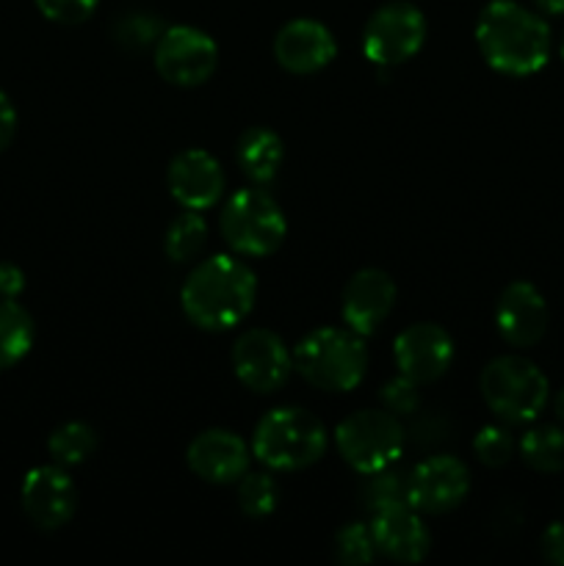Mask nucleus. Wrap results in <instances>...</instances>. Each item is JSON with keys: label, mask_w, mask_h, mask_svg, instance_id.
<instances>
[{"label": "nucleus", "mask_w": 564, "mask_h": 566, "mask_svg": "<svg viewBox=\"0 0 564 566\" xmlns=\"http://www.w3.org/2000/svg\"><path fill=\"white\" fill-rule=\"evenodd\" d=\"M258 276L232 254H213L191 269L180 291L186 318L205 332H227L254 307Z\"/></svg>", "instance_id": "obj_1"}, {"label": "nucleus", "mask_w": 564, "mask_h": 566, "mask_svg": "<svg viewBox=\"0 0 564 566\" xmlns=\"http://www.w3.org/2000/svg\"><path fill=\"white\" fill-rule=\"evenodd\" d=\"M476 44L501 75H536L551 59V28L514 0H490L476 20Z\"/></svg>", "instance_id": "obj_2"}, {"label": "nucleus", "mask_w": 564, "mask_h": 566, "mask_svg": "<svg viewBox=\"0 0 564 566\" xmlns=\"http://www.w3.org/2000/svg\"><path fill=\"white\" fill-rule=\"evenodd\" d=\"M293 370L310 387L324 392H348L359 387L368 370V348L363 335L337 326L310 332L293 348Z\"/></svg>", "instance_id": "obj_3"}, {"label": "nucleus", "mask_w": 564, "mask_h": 566, "mask_svg": "<svg viewBox=\"0 0 564 566\" xmlns=\"http://www.w3.org/2000/svg\"><path fill=\"white\" fill-rule=\"evenodd\" d=\"M326 426L313 412L299 407H276L260 418L252 437V457L269 470L313 468L326 453Z\"/></svg>", "instance_id": "obj_4"}, {"label": "nucleus", "mask_w": 564, "mask_h": 566, "mask_svg": "<svg viewBox=\"0 0 564 566\" xmlns=\"http://www.w3.org/2000/svg\"><path fill=\"white\" fill-rule=\"evenodd\" d=\"M481 398L503 423H531L547 403V376L531 359L503 354L481 370Z\"/></svg>", "instance_id": "obj_5"}, {"label": "nucleus", "mask_w": 564, "mask_h": 566, "mask_svg": "<svg viewBox=\"0 0 564 566\" xmlns=\"http://www.w3.org/2000/svg\"><path fill=\"white\" fill-rule=\"evenodd\" d=\"M219 232L236 254L269 258L285 241L288 219L280 202L263 188H241L221 208Z\"/></svg>", "instance_id": "obj_6"}, {"label": "nucleus", "mask_w": 564, "mask_h": 566, "mask_svg": "<svg viewBox=\"0 0 564 566\" xmlns=\"http://www.w3.org/2000/svg\"><path fill=\"white\" fill-rule=\"evenodd\" d=\"M335 446L343 462L352 464L357 473L368 475L401 459L407 431L398 415L387 409H359L337 423Z\"/></svg>", "instance_id": "obj_7"}, {"label": "nucleus", "mask_w": 564, "mask_h": 566, "mask_svg": "<svg viewBox=\"0 0 564 566\" xmlns=\"http://www.w3.org/2000/svg\"><path fill=\"white\" fill-rule=\"evenodd\" d=\"M426 42V17L407 0L385 3L370 14L363 31V53L376 66H398L415 59Z\"/></svg>", "instance_id": "obj_8"}, {"label": "nucleus", "mask_w": 564, "mask_h": 566, "mask_svg": "<svg viewBox=\"0 0 564 566\" xmlns=\"http://www.w3.org/2000/svg\"><path fill=\"white\" fill-rule=\"evenodd\" d=\"M219 66V44L194 25H171L155 42V70L171 86L194 88L210 81Z\"/></svg>", "instance_id": "obj_9"}, {"label": "nucleus", "mask_w": 564, "mask_h": 566, "mask_svg": "<svg viewBox=\"0 0 564 566\" xmlns=\"http://www.w3.org/2000/svg\"><path fill=\"white\" fill-rule=\"evenodd\" d=\"M232 370L247 390L269 396L293 374V354L271 329H247L232 346Z\"/></svg>", "instance_id": "obj_10"}, {"label": "nucleus", "mask_w": 564, "mask_h": 566, "mask_svg": "<svg viewBox=\"0 0 564 566\" xmlns=\"http://www.w3.org/2000/svg\"><path fill=\"white\" fill-rule=\"evenodd\" d=\"M22 512L36 528L59 531L75 517L77 486L61 464H42L28 470L20 486Z\"/></svg>", "instance_id": "obj_11"}, {"label": "nucleus", "mask_w": 564, "mask_h": 566, "mask_svg": "<svg viewBox=\"0 0 564 566\" xmlns=\"http://www.w3.org/2000/svg\"><path fill=\"white\" fill-rule=\"evenodd\" d=\"M398 374L415 385H431L442 379L453 363V340L442 326L420 321L398 332L393 343Z\"/></svg>", "instance_id": "obj_12"}, {"label": "nucleus", "mask_w": 564, "mask_h": 566, "mask_svg": "<svg viewBox=\"0 0 564 566\" xmlns=\"http://www.w3.org/2000/svg\"><path fill=\"white\" fill-rule=\"evenodd\" d=\"M470 492L468 464L453 457H429L409 470V506L420 514H446L462 506Z\"/></svg>", "instance_id": "obj_13"}, {"label": "nucleus", "mask_w": 564, "mask_h": 566, "mask_svg": "<svg viewBox=\"0 0 564 566\" xmlns=\"http://www.w3.org/2000/svg\"><path fill=\"white\" fill-rule=\"evenodd\" d=\"M337 55V42L330 28L310 17L285 22L274 36V59L291 75H315Z\"/></svg>", "instance_id": "obj_14"}, {"label": "nucleus", "mask_w": 564, "mask_h": 566, "mask_svg": "<svg viewBox=\"0 0 564 566\" xmlns=\"http://www.w3.org/2000/svg\"><path fill=\"white\" fill-rule=\"evenodd\" d=\"M166 186H169L171 199L182 210H208L224 193V171L221 164L205 149H182L175 155L166 171Z\"/></svg>", "instance_id": "obj_15"}, {"label": "nucleus", "mask_w": 564, "mask_h": 566, "mask_svg": "<svg viewBox=\"0 0 564 566\" xmlns=\"http://www.w3.org/2000/svg\"><path fill=\"white\" fill-rule=\"evenodd\" d=\"M396 282L382 269H363L343 287V324L357 335H374L396 307Z\"/></svg>", "instance_id": "obj_16"}, {"label": "nucleus", "mask_w": 564, "mask_h": 566, "mask_svg": "<svg viewBox=\"0 0 564 566\" xmlns=\"http://www.w3.org/2000/svg\"><path fill=\"white\" fill-rule=\"evenodd\" d=\"M252 448L227 429H208L191 440L186 462L194 475L208 484H238L249 473Z\"/></svg>", "instance_id": "obj_17"}, {"label": "nucleus", "mask_w": 564, "mask_h": 566, "mask_svg": "<svg viewBox=\"0 0 564 566\" xmlns=\"http://www.w3.org/2000/svg\"><path fill=\"white\" fill-rule=\"evenodd\" d=\"M370 536H374L376 553L398 564H420L431 551L429 528L418 509L409 503L374 512Z\"/></svg>", "instance_id": "obj_18"}, {"label": "nucleus", "mask_w": 564, "mask_h": 566, "mask_svg": "<svg viewBox=\"0 0 564 566\" xmlns=\"http://www.w3.org/2000/svg\"><path fill=\"white\" fill-rule=\"evenodd\" d=\"M498 335L514 348H531L547 332L545 296L531 282L518 280L503 287L495 304Z\"/></svg>", "instance_id": "obj_19"}, {"label": "nucleus", "mask_w": 564, "mask_h": 566, "mask_svg": "<svg viewBox=\"0 0 564 566\" xmlns=\"http://www.w3.org/2000/svg\"><path fill=\"white\" fill-rule=\"evenodd\" d=\"M236 160L238 169L258 186H265L276 177L282 160H285V144H282L280 133L271 127H249L241 133L236 144Z\"/></svg>", "instance_id": "obj_20"}, {"label": "nucleus", "mask_w": 564, "mask_h": 566, "mask_svg": "<svg viewBox=\"0 0 564 566\" xmlns=\"http://www.w3.org/2000/svg\"><path fill=\"white\" fill-rule=\"evenodd\" d=\"M36 337L31 313L17 298H0V370L14 368L28 357Z\"/></svg>", "instance_id": "obj_21"}, {"label": "nucleus", "mask_w": 564, "mask_h": 566, "mask_svg": "<svg viewBox=\"0 0 564 566\" xmlns=\"http://www.w3.org/2000/svg\"><path fill=\"white\" fill-rule=\"evenodd\" d=\"M520 457L536 473L564 470V426H534L520 440Z\"/></svg>", "instance_id": "obj_22"}, {"label": "nucleus", "mask_w": 564, "mask_h": 566, "mask_svg": "<svg viewBox=\"0 0 564 566\" xmlns=\"http://www.w3.org/2000/svg\"><path fill=\"white\" fill-rule=\"evenodd\" d=\"M50 459L61 468H75L83 464L94 451H97V431L83 420H70L59 426L48 440Z\"/></svg>", "instance_id": "obj_23"}, {"label": "nucleus", "mask_w": 564, "mask_h": 566, "mask_svg": "<svg viewBox=\"0 0 564 566\" xmlns=\"http://www.w3.org/2000/svg\"><path fill=\"white\" fill-rule=\"evenodd\" d=\"M205 241H208V221L199 210H182L166 230L164 252L171 263H188L202 252Z\"/></svg>", "instance_id": "obj_24"}, {"label": "nucleus", "mask_w": 564, "mask_h": 566, "mask_svg": "<svg viewBox=\"0 0 564 566\" xmlns=\"http://www.w3.org/2000/svg\"><path fill=\"white\" fill-rule=\"evenodd\" d=\"M363 501L370 512L409 503V473L393 468V464L385 470H376V473H368L365 475Z\"/></svg>", "instance_id": "obj_25"}, {"label": "nucleus", "mask_w": 564, "mask_h": 566, "mask_svg": "<svg viewBox=\"0 0 564 566\" xmlns=\"http://www.w3.org/2000/svg\"><path fill=\"white\" fill-rule=\"evenodd\" d=\"M280 501V486L269 473H247L238 481V506L247 517L263 520L274 514Z\"/></svg>", "instance_id": "obj_26"}, {"label": "nucleus", "mask_w": 564, "mask_h": 566, "mask_svg": "<svg viewBox=\"0 0 564 566\" xmlns=\"http://www.w3.org/2000/svg\"><path fill=\"white\" fill-rule=\"evenodd\" d=\"M335 556L337 562L348 566L374 562L376 545H374V536H370V525L365 523L343 525L335 536Z\"/></svg>", "instance_id": "obj_27"}, {"label": "nucleus", "mask_w": 564, "mask_h": 566, "mask_svg": "<svg viewBox=\"0 0 564 566\" xmlns=\"http://www.w3.org/2000/svg\"><path fill=\"white\" fill-rule=\"evenodd\" d=\"M473 453L487 468H503L514 457V437L503 426H484L476 434Z\"/></svg>", "instance_id": "obj_28"}, {"label": "nucleus", "mask_w": 564, "mask_h": 566, "mask_svg": "<svg viewBox=\"0 0 564 566\" xmlns=\"http://www.w3.org/2000/svg\"><path fill=\"white\" fill-rule=\"evenodd\" d=\"M36 9L59 25H81L97 11L100 0H33Z\"/></svg>", "instance_id": "obj_29"}, {"label": "nucleus", "mask_w": 564, "mask_h": 566, "mask_svg": "<svg viewBox=\"0 0 564 566\" xmlns=\"http://www.w3.org/2000/svg\"><path fill=\"white\" fill-rule=\"evenodd\" d=\"M418 387L420 385H415V381H409L407 376L398 374V379L387 381V385L382 387V407H385L387 412L398 415V418H404V415H415L420 407Z\"/></svg>", "instance_id": "obj_30"}, {"label": "nucleus", "mask_w": 564, "mask_h": 566, "mask_svg": "<svg viewBox=\"0 0 564 566\" xmlns=\"http://www.w3.org/2000/svg\"><path fill=\"white\" fill-rule=\"evenodd\" d=\"M119 39L127 44V48H147L149 42H158L160 31V22L155 17L147 14H130L122 20L119 25Z\"/></svg>", "instance_id": "obj_31"}, {"label": "nucleus", "mask_w": 564, "mask_h": 566, "mask_svg": "<svg viewBox=\"0 0 564 566\" xmlns=\"http://www.w3.org/2000/svg\"><path fill=\"white\" fill-rule=\"evenodd\" d=\"M540 551L551 564L564 566V523L547 525L540 539Z\"/></svg>", "instance_id": "obj_32"}, {"label": "nucleus", "mask_w": 564, "mask_h": 566, "mask_svg": "<svg viewBox=\"0 0 564 566\" xmlns=\"http://www.w3.org/2000/svg\"><path fill=\"white\" fill-rule=\"evenodd\" d=\"M17 136V108L6 92H0V155L9 149Z\"/></svg>", "instance_id": "obj_33"}, {"label": "nucleus", "mask_w": 564, "mask_h": 566, "mask_svg": "<svg viewBox=\"0 0 564 566\" xmlns=\"http://www.w3.org/2000/svg\"><path fill=\"white\" fill-rule=\"evenodd\" d=\"M25 291V274L20 265L0 263V298H17Z\"/></svg>", "instance_id": "obj_34"}, {"label": "nucleus", "mask_w": 564, "mask_h": 566, "mask_svg": "<svg viewBox=\"0 0 564 566\" xmlns=\"http://www.w3.org/2000/svg\"><path fill=\"white\" fill-rule=\"evenodd\" d=\"M534 6L542 11V14H551V17L564 14V0H534Z\"/></svg>", "instance_id": "obj_35"}, {"label": "nucleus", "mask_w": 564, "mask_h": 566, "mask_svg": "<svg viewBox=\"0 0 564 566\" xmlns=\"http://www.w3.org/2000/svg\"><path fill=\"white\" fill-rule=\"evenodd\" d=\"M553 415H556V420H558V423L564 426V390L558 392L556 398H553Z\"/></svg>", "instance_id": "obj_36"}, {"label": "nucleus", "mask_w": 564, "mask_h": 566, "mask_svg": "<svg viewBox=\"0 0 564 566\" xmlns=\"http://www.w3.org/2000/svg\"><path fill=\"white\" fill-rule=\"evenodd\" d=\"M558 50H562V59H564V36H562V48H558Z\"/></svg>", "instance_id": "obj_37"}]
</instances>
